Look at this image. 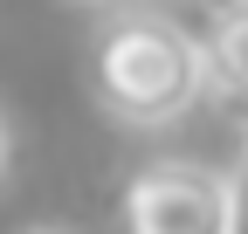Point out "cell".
I'll list each match as a JSON object with an SVG mask.
<instances>
[{
    "mask_svg": "<svg viewBox=\"0 0 248 234\" xmlns=\"http://www.w3.org/2000/svg\"><path fill=\"white\" fill-rule=\"evenodd\" d=\"M90 97L110 124H131V131L179 124L207 97L200 35L159 7L104 14L97 35H90Z\"/></svg>",
    "mask_w": 248,
    "mask_h": 234,
    "instance_id": "cell-1",
    "label": "cell"
},
{
    "mask_svg": "<svg viewBox=\"0 0 248 234\" xmlns=\"http://www.w3.org/2000/svg\"><path fill=\"white\" fill-rule=\"evenodd\" d=\"M124 234H234L228 207V172L200 159H152L117 207Z\"/></svg>",
    "mask_w": 248,
    "mask_h": 234,
    "instance_id": "cell-2",
    "label": "cell"
},
{
    "mask_svg": "<svg viewBox=\"0 0 248 234\" xmlns=\"http://www.w3.org/2000/svg\"><path fill=\"white\" fill-rule=\"evenodd\" d=\"M200 62H207V103L248 131V0H214L207 7Z\"/></svg>",
    "mask_w": 248,
    "mask_h": 234,
    "instance_id": "cell-3",
    "label": "cell"
},
{
    "mask_svg": "<svg viewBox=\"0 0 248 234\" xmlns=\"http://www.w3.org/2000/svg\"><path fill=\"white\" fill-rule=\"evenodd\" d=\"M228 207H234V234H248V145H241V159L228 172Z\"/></svg>",
    "mask_w": 248,
    "mask_h": 234,
    "instance_id": "cell-4",
    "label": "cell"
},
{
    "mask_svg": "<svg viewBox=\"0 0 248 234\" xmlns=\"http://www.w3.org/2000/svg\"><path fill=\"white\" fill-rule=\"evenodd\" d=\"M0 165H7V124H0Z\"/></svg>",
    "mask_w": 248,
    "mask_h": 234,
    "instance_id": "cell-5",
    "label": "cell"
},
{
    "mask_svg": "<svg viewBox=\"0 0 248 234\" xmlns=\"http://www.w3.org/2000/svg\"><path fill=\"white\" fill-rule=\"evenodd\" d=\"M28 234H69V227H28Z\"/></svg>",
    "mask_w": 248,
    "mask_h": 234,
    "instance_id": "cell-6",
    "label": "cell"
}]
</instances>
